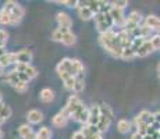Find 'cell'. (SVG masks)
<instances>
[{"instance_id": "cell-34", "label": "cell", "mask_w": 160, "mask_h": 139, "mask_svg": "<svg viewBox=\"0 0 160 139\" xmlns=\"http://www.w3.org/2000/svg\"><path fill=\"white\" fill-rule=\"evenodd\" d=\"M14 89L18 92V93H25V92L28 91V83H25V82H18L17 85L14 86Z\"/></svg>"}, {"instance_id": "cell-9", "label": "cell", "mask_w": 160, "mask_h": 139, "mask_svg": "<svg viewBox=\"0 0 160 139\" xmlns=\"http://www.w3.org/2000/svg\"><path fill=\"white\" fill-rule=\"evenodd\" d=\"M24 14H25V10H24V7L17 3V6H15L13 10L10 11L11 24H13V25H17V24H20L21 20H22V17H24Z\"/></svg>"}, {"instance_id": "cell-8", "label": "cell", "mask_w": 160, "mask_h": 139, "mask_svg": "<svg viewBox=\"0 0 160 139\" xmlns=\"http://www.w3.org/2000/svg\"><path fill=\"white\" fill-rule=\"evenodd\" d=\"M14 71H18V72L27 74V75H28L31 79L35 78V77L38 75V70H36L33 66H31V64H15Z\"/></svg>"}, {"instance_id": "cell-45", "label": "cell", "mask_w": 160, "mask_h": 139, "mask_svg": "<svg viewBox=\"0 0 160 139\" xmlns=\"http://www.w3.org/2000/svg\"><path fill=\"white\" fill-rule=\"evenodd\" d=\"M4 53H6V50L4 49H0V60H2V57L4 56Z\"/></svg>"}, {"instance_id": "cell-28", "label": "cell", "mask_w": 160, "mask_h": 139, "mask_svg": "<svg viewBox=\"0 0 160 139\" xmlns=\"http://www.w3.org/2000/svg\"><path fill=\"white\" fill-rule=\"evenodd\" d=\"M0 24L2 25H10L11 24V17H10V13L6 11L4 8L0 10Z\"/></svg>"}, {"instance_id": "cell-5", "label": "cell", "mask_w": 160, "mask_h": 139, "mask_svg": "<svg viewBox=\"0 0 160 139\" xmlns=\"http://www.w3.org/2000/svg\"><path fill=\"white\" fill-rule=\"evenodd\" d=\"M134 122H135V125L139 124V122H146L149 127H152L153 122H156L155 121V113H150V111H148V110H142L137 117H135Z\"/></svg>"}, {"instance_id": "cell-1", "label": "cell", "mask_w": 160, "mask_h": 139, "mask_svg": "<svg viewBox=\"0 0 160 139\" xmlns=\"http://www.w3.org/2000/svg\"><path fill=\"white\" fill-rule=\"evenodd\" d=\"M99 42L109 54H112L113 57L121 58V54H122V50H124V49L121 47V43H120L118 36H117L116 32L107 31V32H104V33H100Z\"/></svg>"}, {"instance_id": "cell-3", "label": "cell", "mask_w": 160, "mask_h": 139, "mask_svg": "<svg viewBox=\"0 0 160 139\" xmlns=\"http://www.w3.org/2000/svg\"><path fill=\"white\" fill-rule=\"evenodd\" d=\"M82 106H84V103L81 102V99L77 96V95H72V96H70L68 102H67V104H66V107L61 110V113L66 114L68 118H71L72 114L75 113L79 107H82Z\"/></svg>"}, {"instance_id": "cell-47", "label": "cell", "mask_w": 160, "mask_h": 139, "mask_svg": "<svg viewBox=\"0 0 160 139\" xmlns=\"http://www.w3.org/2000/svg\"><path fill=\"white\" fill-rule=\"evenodd\" d=\"M3 70H4V68H3V67L0 66V75H2V74H3Z\"/></svg>"}, {"instance_id": "cell-25", "label": "cell", "mask_w": 160, "mask_h": 139, "mask_svg": "<svg viewBox=\"0 0 160 139\" xmlns=\"http://www.w3.org/2000/svg\"><path fill=\"white\" fill-rule=\"evenodd\" d=\"M72 70H74V75L75 77L82 75V74H84V64H82L79 60L72 58Z\"/></svg>"}, {"instance_id": "cell-38", "label": "cell", "mask_w": 160, "mask_h": 139, "mask_svg": "<svg viewBox=\"0 0 160 139\" xmlns=\"http://www.w3.org/2000/svg\"><path fill=\"white\" fill-rule=\"evenodd\" d=\"M56 3L67 6V7H77V4H78V2H72V0H61V2H56Z\"/></svg>"}, {"instance_id": "cell-30", "label": "cell", "mask_w": 160, "mask_h": 139, "mask_svg": "<svg viewBox=\"0 0 160 139\" xmlns=\"http://www.w3.org/2000/svg\"><path fill=\"white\" fill-rule=\"evenodd\" d=\"M4 81L6 82H8L10 85H13V86H15L18 82H20V79H18V77H17V72L13 70V71H10V72L6 75V78H4Z\"/></svg>"}, {"instance_id": "cell-35", "label": "cell", "mask_w": 160, "mask_h": 139, "mask_svg": "<svg viewBox=\"0 0 160 139\" xmlns=\"http://www.w3.org/2000/svg\"><path fill=\"white\" fill-rule=\"evenodd\" d=\"M7 39H8V33L6 32L4 29H0V47H4V45L7 43Z\"/></svg>"}, {"instance_id": "cell-12", "label": "cell", "mask_w": 160, "mask_h": 139, "mask_svg": "<svg viewBox=\"0 0 160 139\" xmlns=\"http://www.w3.org/2000/svg\"><path fill=\"white\" fill-rule=\"evenodd\" d=\"M99 120H100V106L99 104H95V106H92V109L89 110V122L88 124L98 127Z\"/></svg>"}, {"instance_id": "cell-29", "label": "cell", "mask_w": 160, "mask_h": 139, "mask_svg": "<svg viewBox=\"0 0 160 139\" xmlns=\"http://www.w3.org/2000/svg\"><path fill=\"white\" fill-rule=\"evenodd\" d=\"M68 31L70 29H66V28H60V27H58L57 29H54L53 33H52V39H53V41H56V42H60L61 38H63V35L66 32H68Z\"/></svg>"}, {"instance_id": "cell-10", "label": "cell", "mask_w": 160, "mask_h": 139, "mask_svg": "<svg viewBox=\"0 0 160 139\" xmlns=\"http://www.w3.org/2000/svg\"><path fill=\"white\" fill-rule=\"evenodd\" d=\"M58 77L63 79L64 82V88L68 89V91H74V85H75V77L71 74L66 72V71H57Z\"/></svg>"}, {"instance_id": "cell-37", "label": "cell", "mask_w": 160, "mask_h": 139, "mask_svg": "<svg viewBox=\"0 0 160 139\" xmlns=\"http://www.w3.org/2000/svg\"><path fill=\"white\" fill-rule=\"evenodd\" d=\"M149 41H150V43H152V46H153L155 50H160V35H155L153 38H150Z\"/></svg>"}, {"instance_id": "cell-7", "label": "cell", "mask_w": 160, "mask_h": 139, "mask_svg": "<svg viewBox=\"0 0 160 139\" xmlns=\"http://www.w3.org/2000/svg\"><path fill=\"white\" fill-rule=\"evenodd\" d=\"M77 7H78V15H79V18H81V20L88 21V20H92V18H95L93 11H92L91 8L88 7L85 2H78Z\"/></svg>"}, {"instance_id": "cell-41", "label": "cell", "mask_w": 160, "mask_h": 139, "mask_svg": "<svg viewBox=\"0 0 160 139\" xmlns=\"http://www.w3.org/2000/svg\"><path fill=\"white\" fill-rule=\"evenodd\" d=\"M85 139H102V134L98 132V134H93V135H91V137H87Z\"/></svg>"}, {"instance_id": "cell-13", "label": "cell", "mask_w": 160, "mask_h": 139, "mask_svg": "<svg viewBox=\"0 0 160 139\" xmlns=\"http://www.w3.org/2000/svg\"><path fill=\"white\" fill-rule=\"evenodd\" d=\"M27 120H28L29 124H39V122L43 120V113L41 110H29L28 114H27Z\"/></svg>"}, {"instance_id": "cell-22", "label": "cell", "mask_w": 160, "mask_h": 139, "mask_svg": "<svg viewBox=\"0 0 160 139\" xmlns=\"http://www.w3.org/2000/svg\"><path fill=\"white\" fill-rule=\"evenodd\" d=\"M141 21H142V15L139 11H132L127 17V24H131V25H141Z\"/></svg>"}, {"instance_id": "cell-16", "label": "cell", "mask_w": 160, "mask_h": 139, "mask_svg": "<svg viewBox=\"0 0 160 139\" xmlns=\"http://www.w3.org/2000/svg\"><path fill=\"white\" fill-rule=\"evenodd\" d=\"M152 52H155V49H153V46H152V43H150V41L148 39V41L143 42L142 46L138 49L137 57H146V56H149Z\"/></svg>"}, {"instance_id": "cell-15", "label": "cell", "mask_w": 160, "mask_h": 139, "mask_svg": "<svg viewBox=\"0 0 160 139\" xmlns=\"http://www.w3.org/2000/svg\"><path fill=\"white\" fill-rule=\"evenodd\" d=\"M57 22L60 28H66V29H70L72 25V20L68 14L66 13H58L57 14Z\"/></svg>"}, {"instance_id": "cell-43", "label": "cell", "mask_w": 160, "mask_h": 139, "mask_svg": "<svg viewBox=\"0 0 160 139\" xmlns=\"http://www.w3.org/2000/svg\"><path fill=\"white\" fill-rule=\"evenodd\" d=\"M155 121L160 125V111H158V113H155Z\"/></svg>"}, {"instance_id": "cell-46", "label": "cell", "mask_w": 160, "mask_h": 139, "mask_svg": "<svg viewBox=\"0 0 160 139\" xmlns=\"http://www.w3.org/2000/svg\"><path fill=\"white\" fill-rule=\"evenodd\" d=\"M158 72H159V78H160V64L158 66Z\"/></svg>"}, {"instance_id": "cell-48", "label": "cell", "mask_w": 160, "mask_h": 139, "mask_svg": "<svg viewBox=\"0 0 160 139\" xmlns=\"http://www.w3.org/2000/svg\"><path fill=\"white\" fill-rule=\"evenodd\" d=\"M2 138H3V131L0 129V139H2Z\"/></svg>"}, {"instance_id": "cell-49", "label": "cell", "mask_w": 160, "mask_h": 139, "mask_svg": "<svg viewBox=\"0 0 160 139\" xmlns=\"http://www.w3.org/2000/svg\"><path fill=\"white\" fill-rule=\"evenodd\" d=\"M3 100V97H2V95H0V102H2Z\"/></svg>"}, {"instance_id": "cell-32", "label": "cell", "mask_w": 160, "mask_h": 139, "mask_svg": "<svg viewBox=\"0 0 160 139\" xmlns=\"http://www.w3.org/2000/svg\"><path fill=\"white\" fill-rule=\"evenodd\" d=\"M100 116H104V117H107V118H110V120H113V110L110 109V106H107V104H102L100 106Z\"/></svg>"}, {"instance_id": "cell-36", "label": "cell", "mask_w": 160, "mask_h": 139, "mask_svg": "<svg viewBox=\"0 0 160 139\" xmlns=\"http://www.w3.org/2000/svg\"><path fill=\"white\" fill-rule=\"evenodd\" d=\"M11 113H13V111H11L10 107H8V106H4V109H3L2 113H0V117H2V118L6 121V120H8V118L11 117Z\"/></svg>"}, {"instance_id": "cell-20", "label": "cell", "mask_w": 160, "mask_h": 139, "mask_svg": "<svg viewBox=\"0 0 160 139\" xmlns=\"http://www.w3.org/2000/svg\"><path fill=\"white\" fill-rule=\"evenodd\" d=\"M39 97H41V100L43 102V103H50V102L54 100V92L52 91L50 88H45L41 91Z\"/></svg>"}, {"instance_id": "cell-18", "label": "cell", "mask_w": 160, "mask_h": 139, "mask_svg": "<svg viewBox=\"0 0 160 139\" xmlns=\"http://www.w3.org/2000/svg\"><path fill=\"white\" fill-rule=\"evenodd\" d=\"M68 120H70L68 117L60 111V113H57L56 116L53 117V120H52V124L56 127V128H64V127L67 125V122H68Z\"/></svg>"}, {"instance_id": "cell-17", "label": "cell", "mask_w": 160, "mask_h": 139, "mask_svg": "<svg viewBox=\"0 0 160 139\" xmlns=\"http://www.w3.org/2000/svg\"><path fill=\"white\" fill-rule=\"evenodd\" d=\"M145 25L150 31H158V32H160V18L156 17V15H148L145 20Z\"/></svg>"}, {"instance_id": "cell-33", "label": "cell", "mask_w": 160, "mask_h": 139, "mask_svg": "<svg viewBox=\"0 0 160 139\" xmlns=\"http://www.w3.org/2000/svg\"><path fill=\"white\" fill-rule=\"evenodd\" d=\"M110 4H112V7H114V8L124 10V8L128 6V2H127V0H116V2H112Z\"/></svg>"}, {"instance_id": "cell-40", "label": "cell", "mask_w": 160, "mask_h": 139, "mask_svg": "<svg viewBox=\"0 0 160 139\" xmlns=\"http://www.w3.org/2000/svg\"><path fill=\"white\" fill-rule=\"evenodd\" d=\"M71 139H85V137H84V134H82L81 131H77V132H74L72 134Z\"/></svg>"}, {"instance_id": "cell-2", "label": "cell", "mask_w": 160, "mask_h": 139, "mask_svg": "<svg viewBox=\"0 0 160 139\" xmlns=\"http://www.w3.org/2000/svg\"><path fill=\"white\" fill-rule=\"evenodd\" d=\"M95 22H96V28L100 33H104L107 31H112V27L114 25L112 17L109 13H99L95 15Z\"/></svg>"}, {"instance_id": "cell-4", "label": "cell", "mask_w": 160, "mask_h": 139, "mask_svg": "<svg viewBox=\"0 0 160 139\" xmlns=\"http://www.w3.org/2000/svg\"><path fill=\"white\" fill-rule=\"evenodd\" d=\"M71 118L77 122H81L82 125H87L89 122V109H87V106L84 104V106L79 107V109L72 114Z\"/></svg>"}, {"instance_id": "cell-23", "label": "cell", "mask_w": 160, "mask_h": 139, "mask_svg": "<svg viewBox=\"0 0 160 139\" xmlns=\"http://www.w3.org/2000/svg\"><path fill=\"white\" fill-rule=\"evenodd\" d=\"M60 42L63 43V45H66V46H72L74 43L77 42V36L74 35L71 31H68V32H66L63 35V38H61Z\"/></svg>"}, {"instance_id": "cell-31", "label": "cell", "mask_w": 160, "mask_h": 139, "mask_svg": "<svg viewBox=\"0 0 160 139\" xmlns=\"http://www.w3.org/2000/svg\"><path fill=\"white\" fill-rule=\"evenodd\" d=\"M135 57H137V54H135V52H132L131 47H127V49H124V50H122V54H121L122 60L130 61V60H134Z\"/></svg>"}, {"instance_id": "cell-6", "label": "cell", "mask_w": 160, "mask_h": 139, "mask_svg": "<svg viewBox=\"0 0 160 139\" xmlns=\"http://www.w3.org/2000/svg\"><path fill=\"white\" fill-rule=\"evenodd\" d=\"M109 14H110V17H112L114 25H120V27L124 28L125 22H127V18L124 17V13H122V10H118V8L112 7V8H110V11H109Z\"/></svg>"}, {"instance_id": "cell-14", "label": "cell", "mask_w": 160, "mask_h": 139, "mask_svg": "<svg viewBox=\"0 0 160 139\" xmlns=\"http://www.w3.org/2000/svg\"><path fill=\"white\" fill-rule=\"evenodd\" d=\"M17 64H29L32 61V52L31 50H20L17 52Z\"/></svg>"}, {"instance_id": "cell-19", "label": "cell", "mask_w": 160, "mask_h": 139, "mask_svg": "<svg viewBox=\"0 0 160 139\" xmlns=\"http://www.w3.org/2000/svg\"><path fill=\"white\" fill-rule=\"evenodd\" d=\"M117 36H118V41L121 43V47L122 49H127L131 46L132 43V36L130 33H127L125 31H120V32H117Z\"/></svg>"}, {"instance_id": "cell-39", "label": "cell", "mask_w": 160, "mask_h": 139, "mask_svg": "<svg viewBox=\"0 0 160 139\" xmlns=\"http://www.w3.org/2000/svg\"><path fill=\"white\" fill-rule=\"evenodd\" d=\"M17 72V77H18V79H20V82H25V83H28L29 82V77L27 75V74H24V72H18V71H15Z\"/></svg>"}, {"instance_id": "cell-44", "label": "cell", "mask_w": 160, "mask_h": 139, "mask_svg": "<svg viewBox=\"0 0 160 139\" xmlns=\"http://www.w3.org/2000/svg\"><path fill=\"white\" fill-rule=\"evenodd\" d=\"M4 106H6V104H4V102L2 100V102H0V113H2V110L4 109Z\"/></svg>"}, {"instance_id": "cell-26", "label": "cell", "mask_w": 160, "mask_h": 139, "mask_svg": "<svg viewBox=\"0 0 160 139\" xmlns=\"http://www.w3.org/2000/svg\"><path fill=\"white\" fill-rule=\"evenodd\" d=\"M84 88H85L84 77H82V75L75 77V85H74V92H75V93H79V92L84 91Z\"/></svg>"}, {"instance_id": "cell-21", "label": "cell", "mask_w": 160, "mask_h": 139, "mask_svg": "<svg viewBox=\"0 0 160 139\" xmlns=\"http://www.w3.org/2000/svg\"><path fill=\"white\" fill-rule=\"evenodd\" d=\"M131 127H132V124L128 121V120L121 118V120H118V122H117V131L121 132V134H128V132L131 131Z\"/></svg>"}, {"instance_id": "cell-27", "label": "cell", "mask_w": 160, "mask_h": 139, "mask_svg": "<svg viewBox=\"0 0 160 139\" xmlns=\"http://www.w3.org/2000/svg\"><path fill=\"white\" fill-rule=\"evenodd\" d=\"M52 138V131L48 127H42L38 132H36V139H50Z\"/></svg>"}, {"instance_id": "cell-42", "label": "cell", "mask_w": 160, "mask_h": 139, "mask_svg": "<svg viewBox=\"0 0 160 139\" xmlns=\"http://www.w3.org/2000/svg\"><path fill=\"white\" fill-rule=\"evenodd\" d=\"M131 139H143V137L141 134H138V132H135V134H132Z\"/></svg>"}, {"instance_id": "cell-11", "label": "cell", "mask_w": 160, "mask_h": 139, "mask_svg": "<svg viewBox=\"0 0 160 139\" xmlns=\"http://www.w3.org/2000/svg\"><path fill=\"white\" fill-rule=\"evenodd\" d=\"M18 134L22 139H36V132L28 124H22L18 128Z\"/></svg>"}, {"instance_id": "cell-24", "label": "cell", "mask_w": 160, "mask_h": 139, "mask_svg": "<svg viewBox=\"0 0 160 139\" xmlns=\"http://www.w3.org/2000/svg\"><path fill=\"white\" fill-rule=\"evenodd\" d=\"M81 132L84 134V137L87 138V137H91V135H93V134H98V132H99V129H98V127H95V125L87 124V125L82 127Z\"/></svg>"}]
</instances>
